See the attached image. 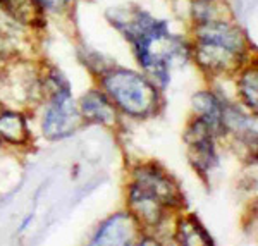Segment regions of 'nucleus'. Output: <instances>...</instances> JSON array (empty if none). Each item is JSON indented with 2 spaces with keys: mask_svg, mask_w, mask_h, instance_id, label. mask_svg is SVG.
Instances as JSON below:
<instances>
[{
  "mask_svg": "<svg viewBox=\"0 0 258 246\" xmlns=\"http://www.w3.org/2000/svg\"><path fill=\"white\" fill-rule=\"evenodd\" d=\"M107 18L133 43L140 64L164 86L169 83L170 69L188 59V47L181 38L170 35L167 23L138 7H115L107 12Z\"/></svg>",
  "mask_w": 258,
  "mask_h": 246,
  "instance_id": "f257e3e1",
  "label": "nucleus"
},
{
  "mask_svg": "<svg viewBox=\"0 0 258 246\" xmlns=\"http://www.w3.org/2000/svg\"><path fill=\"white\" fill-rule=\"evenodd\" d=\"M176 237L181 244L186 246H210L214 244V239L209 234L203 224L200 222L197 215L189 214L179 219L177 229H176Z\"/></svg>",
  "mask_w": 258,
  "mask_h": 246,
  "instance_id": "9b49d317",
  "label": "nucleus"
},
{
  "mask_svg": "<svg viewBox=\"0 0 258 246\" xmlns=\"http://www.w3.org/2000/svg\"><path fill=\"white\" fill-rule=\"evenodd\" d=\"M4 110V107H2V103H0V112H2Z\"/></svg>",
  "mask_w": 258,
  "mask_h": 246,
  "instance_id": "dca6fc26",
  "label": "nucleus"
},
{
  "mask_svg": "<svg viewBox=\"0 0 258 246\" xmlns=\"http://www.w3.org/2000/svg\"><path fill=\"white\" fill-rule=\"evenodd\" d=\"M193 107L200 114V117L210 126L214 135H220L222 131H226V129H224V122H222L224 103L220 102L214 93L200 91V93H197L193 97Z\"/></svg>",
  "mask_w": 258,
  "mask_h": 246,
  "instance_id": "1a4fd4ad",
  "label": "nucleus"
},
{
  "mask_svg": "<svg viewBox=\"0 0 258 246\" xmlns=\"http://www.w3.org/2000/svg\"><path fill=\"white\" fill-rule=\"evenodd\" d=\"M222 122H224V129H229V131L234 133L238 138L244 140V141H251L255 145L256 141V124L255 120L251 122V117L244 115L243 112H239L236 107L227 105L222 107Z\"/></svg>",
  "mask_w": 258,
  "mask_h": 246,
  "instance_id": "ddd939ff",
  "label": "nucleus"
},
{
  "mask_svg": "<svg viewBox=\"0 0 258 246\" xmlns=\"http://www.w3.org/2000/svg\"><path fill=\"white\" fill-rule=\"evenodd\" d=\"M140 222L133 214H115L109 220L103 222L98 229L93 244L102 246H126L138 243L140 237Z\"/></svg>",
  "mask_w": 258,
  "mask_h": 246,
  "instance_id": "0eeeda50",
  "label": "nucleus"
},
{
  "mask_svg": "<svg viewBox=\"0 0 258 246\" xmlns=\"http://www.w3.org/2000/svg\"><path fill=\"white\" fill-rule=\"evenodd\" d=\"M0 140L12 145L30 143L31 133L26 119L18 112H0Z\"/></svg>",
  "mask_w": 258,
  "mask_h": 246,
  "instance_id": "f8f14e48",
  "label": "nucleus"
},
{
  "mask_svg": "<svg viewBox=\"0 0 258 246\" xmlns=\"http://www.w3.org/2000/svg\"><path fill=\"white\" fill-rule=\"evenodd\" d=\"M0 9L23 26L43 28L47 24L45 7L40 0H0Z\"/></svg>",
  "mask_w": 258,
  "mask_h": 246,
  "instance_id": "6e6552de",
  "label": "nucleus"
},
{
  "mask_svg": "<svg viewBox=\"0 0 258 246\" xmlns=\"http://www.w3.org/2000/svg\"><path fill=\"white\" fill-rule=\"evenodd\" d=\"M81 114L91 122L98 124H112L115 120L114 107L100 91H88L81 98Z\"/></svg>",
  "mask_w": 258,
  "mask_h": 246,
  "instance_id": "9d476101",
  "label": "nucleus"
},
{
  "mask_svg": "<svg viewBox=\"0 0 258 246\" xmlns=\"http://www.w3.org/2000/svg\"><path fill=\"white\" fill-rule=\"evenodd\" d=\"M186 145H188L189 160L195 169L207 172L217 165V155L214 147V131L202 117L195 119L189 124L184 135Z\"/></svg>",
  "mask_w": 258,
  "mask_h": 246,
  "instance_id": "423d86ee",
  "label": "nucleus"
},
{
  "mask_svg": "<svg viewBox=\"0 0 258 246\" xmlns=\"http://www.w3.org/2000/svg\"><path fill=\"white\" fill-rule=\"evenodd\" d=\"M207 2H210V0H207Z\"/></svg>",
  "mask_w": 258,
  "mask_h": 246,
  "instance_id": "f3484780",
  "label": "nucleus"
},
{
  "mask_svg": "<svg viewBox=\"0 0 258 246\" xmlns=\"http://www.w3.org/2000/svg\"><path fill=\"white\" fill-rule=\"evenodd\" d=\"M184 197L177 182L155 164L141 165L135 170V182L129 190V208L140 226L157 227L167 208L182 207Z\"/></svg>",
  "mask_w": 258,
  "mask_h": 246,
  "instance_id": "f03ea898",
  "label": "nucleus"
},
{
  "mask_svg": "<svg viewBox=\"0 0 258 246\" xmlns=\"http://www.w3.org/2000/svg\"><path fill=\"white\" fill-rule=\"evenodd\" d=\"M53 93L43 119V135L48 140H59L73 135L80 126V112L73 102L69 85L60 73L50 76Z\"/></svg>",
  "mask_w": 258,
  "mask_h": 246,
  "instance_id": "39448f33",
  "label": "nucleus"
},
{
  "mask_svg": "<svg viewBox=\"0 0 258 246\" xmlns=\"http://www.w3.org/2000/svg\"><path fill=\"white\" fill-rule=\"evenodd\" d=\"M197 60L212 74L236 73L246 57V40L226 21H205L197 30Z\"/></svg>",
  "mask_w": 258,
  "mask_h": 246,
  "instance_id": "7ed1b4c3",
  "label": "nucleus"
},
{
  "mask_svg": "<svg viewBox=\"0 0 258 246\" xmlns=\"http://www.w3.org/2000/svg\"><path fill=\"white\" fill-rule=\"evenodd\" d=\"M71 0H40V4L43 7H47L50 11H62L69 6Z\"/></svg>",
  "mask_w": 258,
  "mask_h": 246,
  "instance_id": "2eb2a0df",
  "label": "nucleus"
},
{
  "mask_svg": "<svg viewBox=\"0 0 258 246\" xmlns=\"http://www.w3.org/2000/svg\"><path fill=\"white\" fill-rule=\"evenodd\" d=\"M239 93L243 97L244 102L253 108V112H256L258 105V71L248 69L244 71V74L239 79Z\"/></svg>",
  "mask_w": 258,
  "mask_h": 246,
  "instance_id": "4468645a",
  "label": "nucleus"
},
{
  "mask_svg": "<svg viewBox=\"0 0 258 246\" xmlns=\"http://www.w3.org/2000/svg\"><path fill=\"white\" fill-rule=\"evenodd\" d=\"M103 86L117 105L126 114L145 117L152 114L159 102L155 86L145 76L133 71H110L103 76Z\"/></svg>",
  "mask_w": 258,
  "mask_h": 246,
  "instance_id": "20e7f679",
  "label": "nucleus"
}]
</instances>
